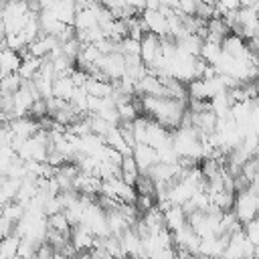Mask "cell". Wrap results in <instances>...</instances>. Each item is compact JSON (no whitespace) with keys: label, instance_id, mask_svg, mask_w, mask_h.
<instances>
[{"label":"cell","instance_id":"6da1fadb","mask_svg":"<svg viewBox=\"0 0 259 259\" xmlns=\"http://www.w3.org/2000/svg\"><path fill=\"white\" fill-rule=\"evenodd\" d=\"M142 107L144 113H150L152 119L160 121L170 132L180 127L182 117L188 109V101L172 99V97H154V95H142Z\"/></svg>","mask_w":259,"mask_h":259},{"label":"cell","instance_id":"7a4b0ae2","mask_svg":"<svg viewBox=\"0 0 259 259\" xmlns=\"http://www.w3.org/2000/svg\"><path fill=\"white\" fill-rule=\"evenodd\" d=\"M233 212L239 219V223L245 227L247 223H251L257 214H259V192L251 190L249 186L245 190H239L235 194V204H233Z\"/></svg>","mask_w":259,"mask_h":259},{"label":"cell","instance_id":"3957f363","mask_svg":"<svg viewBox=\"0 0 259 259\" xmlns=\"http://www.w3.org/2000/svg\"><path fill=\"white\" fill-rule=\"evenodd\" d=\"M255 257V245L245 235V229L233 233L229 237L227 249L223 253V259H253Z\"/></svg>","mask_w":259,"mask_h":259},{"label":"cell","instance_id":"277c9868","mask_svg":"<svg viewBox=\"0 0 259 259\" xmlns=\"http://www.w3.org/2000/svg\"><path fill=\"white\" fill-rule=\"evenodd\" d=\"M109 81H117L125 75V59L121 53H107V55H101V59L97 61L95 65Z\"/></svg>","mask_w":259,"mask_h":259},{"label":"cell","instance_id":"5b68a950","mask_svg":"<svg viewBox=\"0 0 259 259\" xmlns=\"http://www.w3.org/2000/svg\"><path fill=\"white\" fill-rule=\"evenodd\" d=\"M140 16H142V22L148 32H152L160 38L168 36V16L166 14H162L160 10H144Z\"/></svg>","mask_w":259,"mask_h":259},{"label":"cell","instance_id":"8992f818","mask_svg":"<svg viewBox=\"0 0 259 259\" xmlns=\"http://www.w3.org/2000/svg\"><path fill=\"white\" fill-rule=\"evenodd\" d=\"M227 243H229V235H214V237L202 239L200 247H198V253L208 257V259H223Z\"/></svg>","mask_w":259,"mask_h":259},{"label":"cell","instance_id":"52a82bcc","mask_svg":"<svg viewBox=\"0 0 259 259\" xmlns=\"http://www.w3.org/2000/svg\"><path fill=\"white\" fill-rule=\"evenodd\" d=\"M73 190L87 196H97L101 192V178L89 172H79L73 180Z\"/></svg>","mask_w":259,"mask_h":259},{"label":"cell","instance_id":"ba28073f","mask_svg":"<svg viewBox=\"0 0 259 259\" xmlns=\"http://www.w3.org/2000/svg\"><path fill=\"white\" fill-rule=\"evenodd\" d=\"M93 241H95V235L87 225L77 223V225L71 227V243L77 249V253L93 249Z\"/></svg>","mask_w":259,"mask_h":259},{"label":"cell","instance_id":"9c48e42d","mask_svg":"<svg viewBox=\"0 0 259 259\" xmlns=\"http://www.w3.org/2000/svg\"><path fill=\"white\" fill-rule=\"evenodd\" d=\"M140 45H142L140 57H142L144 65L150 67V65L162 55V51H160V36H156V34H152V32H146V34L142 36Z\"/></svg>","mask_w":259,"mask_h":259},{"label":"cell","instance_id":"30bf717a","mask_svg":"<svg viewBox=\"0 0 259 259\" xmlns=\"http://www.w3.org/2000/svg\"><path fill=\"white\" fill-rule=\"evenodd\" d=\"M132 156H134V160H136V164H138V168H140L142 174H146L148 168L158 162V152L150 144H136Z\"/></svg>","mask_w":259,"mask_h":259},{"label":"cell","instance_id":"8fae6325","mask_svg":"<svg viewBox=\"0 0 259 259\" xmlns=\"http://www.w3.org/2000/svg\"><path fill=\"white\" fill-rule=\"evenodd\" d=\"M99 6H101V4H91V6H87V8L77 10L73 26H75L77 30H87V28L99 26Z\"/></svg>","mask_w":259,"mask_h":259},{"label":"cell","instance_id":"7c38bea8","mask_svg":"<svg viewBox=\"0 0 259 259\" xmlns=\"http://www.w3.org/2000/svg\"><path fill=\"white\" fill-rule=\"evenodd\" d=\"M186 223H188V217H186L182 204H172V206H168V208L164 210V225H166L172 233L178 231V229H182Z\"/></svg>","mask_w":259,"mask_h":259},{"label":"cell","instance_id":"4fadbf2b","mask_svg":"<svg viewBox=\"0 0 259 259\" xmlns=\"http://www.w3.org/2000/svg\"><path fill=\"white\" fill-rule=\"evenodd\" d=\"M20 63H22V57H20L18 51L8 49V47L2 49L0 51V77H4L8 73H16Z\"/></svg>","mask_w":259,"mask_h":259},{"label":"cell","instance_id":"5bb4252c","mask_svg":"<svg viewBox=\"0 0 259 259\" xmlns=\"http://www.w3.org/2000/svg\"><path fill=\"white\" fill-rule=\"evenodd\" d=\"M85 91L93 97H109L113 93V83L111 81H105V79H97V77H87L85 81Z\"/></svg>","mask_w":259,"mask_h":259},{"label":"cell","instance_id":"9a60e30c","mask_svg":"<svg viewBox=\"0 0 259 259\" xmlns=\"http://www.w3.org/2000/svg\"><path fill=\"white\" fill-rule=\"evenodd\" d=\"M77 85L73 83L71 77L67 75H59L55 81H53V97H59V99H65V101H71L73 93H75Z\"/></svg>","mask_w":259,"mask_h":259},{"label":"cell","instance_id":"2e32d148","mask_svg":"<svg viewBox=\"0 0 259 259\" xmlns=\"http://www.w3.org/2000/svg\"><path fill=\"white\" fill-rule=\"evenodd\" d=\"M51 10L55 12V16L61 22H65V24H73L75 22V14H77L75 0H57Z\"/></svg>","mask_w":259,"mask_h":259},{"label":"cell","instance_id":"e0dca14e","mask_svg":"<svg viewBox=\"0 0 259 259\" xmlns=\"http://www.w3.org/2000/svg\"><path fill=\"white\" fill-rule=\"evenodd\" d=\"M107 212V225H109V231H111V235H115V237H121L132 225H130V221L121 214V210L119 208H113V210H105Z\"/></svg>","mask_w":259,"mask_h":259},{"label":"cell","instance_id":"ac0fdd59","mask_svg":"<svg viewBox=\"0 0 259 259\" xmlns=\"http://www.w3.org/2000/svg\"><path fill=\"white\" fill-rule=\"evenodd\" d=\"M103 140H105V144H107V146L115 148V150H117V152H121L123 156H127V154H132V152H134V148L123 140V136H121V132H119V125H115V127H113V130H111Z\"/></svg>","mask_w":259,"mask_h":259},{"label":"cell","instance_id":"d6986e66","mask_svg":"<svg viewBox=\"0 0 259 259\" xmlns=\"http://www.w3.org/2000/svg\"><path fill=\"white\" fill-rule=\"evenodd\" d=\"M40 63H42V59H38V57H28V59H22V63H20V67H18V75H20V79L22 81H30V79H34V75L38 73V69H40Z\"/></svg>","mask_w":259,"mask_h":259},{"label":"cell","instance_id":"ffe728a7","mask_svg":"<svg viewBox=\"0 0 259 259\" xmlns=\"http://www.w3.org/2000/svg\"><path fill=\"white\" fill-rule=\"evenodd\" d=\"M18 245H20V237L18 235H6L0 239V259H12L18 255Z\"/></svg>","mask_w":259,"mask_h":259},{"label":"cell","instance_id":"44dd1931","mask_svg":"<svg viewBox=\"0 0 259 259\" xmlns=\"http://www.w3.org/2000/svg\"><path fill=\"white\" fill-rule=\"evenodd\" d=\"M223 55V45L221 42H212V40H204L200 47V59H204L208 65H217V61Z\"/></svg>","mask_w":259,"mask_h":259},{"label":"cell","instance_id":"7402d4cb","mask_svg":"<svg viewBox=\"0 0 259 259\" xmlns=\"http://www.w3.org/2000/svg\"><path fill=\"white\" fill-rule=\"evenodd\" d=\"M140 174H142V172H140V168H138V164H136L134 156H132V154L123 156V160H121V178H123L127 184H132V186H134Z\"/></svg>","mask_w":259,"mask_h":259},{"label":"cell","instance_id":"603a6c76","mask_svg":"<svg viewBox=\"0 0 259 259\" xmlns=\"http://www.w3.org/2000/svg\"><path fill=\"white\" fill-rule=\"evenodd\" d=\"M47 223H49V229H55L59 233H65V235H71V223L67 219L65 212H55V214H49L47 217Z\"/></svg>","mask_w":259,"mask_h":259},{"label":"cell","instance_id":"cb8c5ba5","mask_svg":"<svg viewBox=\"0 0 259 259\" xmlns=\"http://www.w3.org/2000/svg\"><path fill=\"white\" fill-rule=\"evenodd\" d=\"M24 212H26V206H22L18 200H12V202H8V204L2 206V217L8 219L14 225L24 217Z\"/></svg>","mask_w":259,"mask_h":259},{"label":"cell","instance_id":"d4e9b609","mask_svg":"<svg viewBox=\"0 0 259 259\" xmlns=\"http://www.w3.org/2000/svg\"><path fill=\"white\" fill-rule=\"evenodd\" d=\"M0 79H2V93L14 95V93L20 89V85H22V79H20L18 73H8V75H4V77H0Z\"/></svg>","mask_w":259,"mask_h":259},{"label":"cell","instance_id":"484cf974","mask_svg":"<svg viewBox=\"0 0 259 259\" xmlns=\"http://www.w3.org/2000/svg\"><path fill=\"white\" fill-rule=\"evenodd\" d=\"M243 229H245V235L249 237V241H251L255 247H259V214H257L251 223H247Z\"/></svg>","mask_w":259,"mask_h":259},{"label":"cell","instance_id":"4316f807","mask_svg":"<svg viewBox=\"0 0 259 259\" xmlns=\"http://www.w3.org/2000/svg\"><path fill=\"white\" fill-rule=\"evenodd\" d=\"M136 206H138L140 212H146V210H150L152 206H156V196H152V194H138Z\"/></svg>","mask_w":259,"mask_h":259},{"label":"cell","instance_id":"83f0119b","mask_svg":"<svg viewBox=\"0 0 259 259\" xmlns=\"http://www.w3.org/2000/svg\"><path fill=\"white\" fill-rule=\"evenodd\" d=\"M196 4H198V0H178V12L188 14V16H194Z\"/></svg>","mask_w":259,"mask_h":259},{"label":"cell","instance_id":"f1b7e54d","mask_svg":"<svg viewBox=\"0 0 259 259\" xmlns=\"http://www.w3.org/2000/svg\"><path fill=\"white\" fill-rule=\"evenodd\" d=\"M55 2H57V0H38V4H40L42 10H51V8L55 6Z\"/></svg>","mask_w":259,"mask_h":259},{"label":"cell","instance_id":"f546056e","mask_svg":"<svg viewBox=\"0 0 259 259\" xmlns=\"http://www.w3.org/2000/svg\"><path fill=\"white\" fill-rule=\"evenodd\" d=\"M4 180H6V174H2V172H0V186H2V182H4Z\"/></svg>","mask_w":259,"mask_h":259},{"label":"cell","instance_id":"4dcf8cb0","mask_svg":"<svg viewBox=\"0 0 259 259\" xmlns=\"http://www.w3.org/2000/svg\"><path fill=\"white\" fill-rule=\"evenodd\" d=\"M89 2H91V4H103L105 0H89Z\"/></svg>","mask_w":259,"mask_h":259},{"label":"cell","instance_id":"1f68e13d","mask_svg":"<svg viewBox=\"0 0 259 259\" xmlns=\"http://www.w3.org/2000/svg\"><path fill=\"white\" fill-rule=\"evenodd\" d=\"M6 2H10V0H0V6H4Z\"/></svg>","mask_w":259,"mask_h":259},{"label":"cell","instance_id":"d6a6232c","mask_svg":"<svg viewBox=\"0 0 259 259\" xmlns=\"http://www.w3.org/2000/svg\"><path fill=\"white\" fill-rule=\"evenodd\" d=\"M0 97H2V79H0Z\"/></svg>","mask_w":259,"mask_h":259},{"label":"cell","instance_id":"836d02e7","mask_svg":"<svg viewBox=\"0 0 259 259\" xmlns=\"http://www.w3.org/2000/svg\"><path fill=\"white\" fill-rule=\"evenodd\" d=\"M12 259H22V257H20V255H16V257H12Z\"/></svg>","mask_w":259,"mask_h":259},{"label":"cell","instance_id":"e575fe53","mask_svg":"<svg viewBox=\"0 0 259 259\" xmlns=\"http://www.w3.org/2000/svg\"><path fill=\"white\" fill-rule=\"evenodd\" d=\"M257 103H259V95H257Z\"/></svg>","mask_w":259,"mask_h":259},{"label":"cell","instance_id":"d590c367","mask_svg":"<svg viewBox=\"0 0 259 259\" xmlns=\"http://www.w3.org/2000/svg\"><path fill=\"white\" fill-rule=\"evenodd\" d=\"M253 259H259V257H253Z\"/></svg>","mask_w":259,"mask_h":259}]
</instances>
